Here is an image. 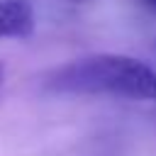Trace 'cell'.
Listing matches in <instances>:
<instances>
[{
  "instance_id": "cell-4",
  "label": "cell",
  "mask_w": 156,
  "mask_h": 156,
  "mask_svg": "<svg viewBox=\"0 0 156 156\" xmlns=\"http://www.w3.org/2000/svg\"><path fill=\"white\" fill-rule=\"evenodd\" d=\"M71 2H83V0H71Z\"/></svg>"
},
{
  "instance_id": "cell-1",
  "label": "cell",
  "mask_w": 156,
  "mask_h": 156,
  "mask_svg": "<svg viewBox=\"0 0 156 156\" xmlns=\"http://www.w3.org/2000/svg\"><path fill=\"white\" fill-rule=\"evenodd\" d=\"M54 93L115 95L127 100H156V68L127 54H90L54 68L44 83Z\"/></svg>"
},
{
  "instance_id": "cell-2",
  "label": "cell",
  "mask_w": 156,
  "mask_h": 156,
  "mask_svg": "<svg viewBox=\"0 0 156 156\" xmlns=\"http://www.w3.org/2000/svg\"><path fill=\"white\" fill-rule=\"evenodd\" d=\"M34 22L29 0H0V39H24L34 32Z\"/></svg>"
},
{
  "instance_id": "cell-3",
  "label": "cell",
  "mask_w": 156,
  "mask_h": 156,
  "mask_svg": "<svg viewBox=\"0 0 156 156\" xmlns=\"http://www.w3.org/2000/svg\"><path fill=\"white\" fill-rule=\"evenodd\" d=\"M139 2H144V5H146V7H151V10H154V12H156V0H139Z\"/></svg>"
}]
</instances>
